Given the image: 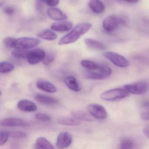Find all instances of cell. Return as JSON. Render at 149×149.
<instances>
[{"instance_id":"1","label":"cell","mask_w":149,"mask_h":149,"mask_svg":"<svg viewBox=\"0 0 149 149\" xmlns=\"http://www.w3.org/2000/svg\"><path fill=\"white\" fill-rule=\"evenodd\" d=\"M92 25L88 22L81 23L76 26L69 33L63 37L58 42L59 45H65L74 43L80 37L88 33Z\"/></svg>"},{"instance_id":"2","label":"cell","mask_w":149,"mask_h":149,"mask_svg":"<svg viewBox=\"0 0 149 149\" xmlns=\"http://www.w3.org/2000/svg\"><path fill=\"white\" fill-rule=\"evenodd\" d=\"M129 92L124 88L112 89L103 92L101 98L106 101H114L123 99L129 95Z\"/></svg>"},{"instance_id":"3","label":"cell","mask_w":149,"mask_h":149,"mask_svg":"<svg viewBox=\"0 0 149 149\" xmlns=\"http://www.w3.org/2000/svg\"><path fill=\"white\" fill-rule=\"evenodd\" d=\"M39 40L31 37H20L15 39L12 48L15 49H28L36 47L40 44Z\"/></svg>"},{"instance_id":"4","label":"cell","mask_w":149,"mask_h":149,"mask_svg":"<svg viewBox=\"0 0 149 149\" xmlns=\"http://www.w3.org/2000/svg\"><path fill=\"white\" fill-rule=\"evenodd\" d=\"M111 69L104 65H100L99 68L95 70H90L86 74L87 78L92 80H102L111 74Z\"/></svg>"},{"instance_id":"5","label":"cell","mask_w":149,"mask_h":149,"mask_svg":"<svg viewBox=\"0 0 149 149\" xmlns=\"http://www.w3.org/2000/svg\"><path fill=\"white\" fill-rule=\"evenodd\" d=\"M104 56L113 64L120 68H127L129 66V61L121 55L115 52L108 51L104 54Z\"/></svg>"},{"instance_id":"6","label":"cell","mask_w":149,"mask_h":149,"mask_svg":"<svg viewBox=\"0 0 149 149\" xmlns=\"http://www.w3.org/2000/svg\"><path fill=\"white\" fill-rule=\"evenodd\" d=\"M88 113L97 119L102 120L107 118L108 114L105 108L98 104H90L87 107Z\"/></svg>"},{"instance_id":"7","label":"cell","mask_w":149,"mask_h":149,"mask_svg":"<svg viewBox=\"0 0 149 149\" xmlns=\"http://www.w3.org/2000/svg\"><path fill=\"white\" fill-rule=\"evenodd\" d=\"M124 88L129 92L134 95H141L149 90V85L146 82L141 81L131 84L124 85Z\"/></svg>"},{"instance_id":"8","label":"cell","mask_w":149,"mask_h":149,"mask_svg":"<svg viewBox=\"0 0 149 149\" xmlns=\"http://www.w3.org/2000/svg\"><path fill=\"white\" fill-rule=\"evenodd\" d=\"M124 22L123 20L114 15L106 17L102 22V26L105 31L111 32L117 28Z\"/></svg>"},{"instance_id":"9","label":"cell","mask_w":149,"mask_h":149,"mask_svg":"<svg viewBox=\"0 0 149 149\" xmlns=\"http://www.w3.org/2000/svg\"><path fill=\"white\" fill-rule=\"evenodd\" d=\"M46 54L45 51L40 49H36L29 51L26 59L28 62L31 65L37 64L42 61Z\"/></svg>"},{"instance_id":"10","label":"cell","mask_w":149,"mask_h":149,"mask_svg":"<svg viewBox=\"0 0 149 149\" xmlns=\"http://www.w3.org/2000/svg\"><path fill=\"white\" fill-rule=\"evenodd\" d=\"M73 139L71 134L68 132H61L57 137L56 146L58 149L67 148L70 145Z\"/></svg>"},{"instance_id":"11","label":"cell","mask_w":149,"mask_h":149,"mask_svg":"<svg viewBox=\"0 0 149 149\" xmlns=\"http://www.w3.org/2000/svg\"><path fill=\"white\" fill-rule=\"evenodd\" d=\"M1 125L4 127H26L29 125L26 121L15 118H10L3 119Z\"/></svg>"},{"instance_id":"12","label":"cell","mask_w":149,"mask_h":149,"mask_svg":"<svg viewBox=\"0 0 149 149\" xmlns=\"http://www.w3.org/2000/svg\"><path fill=\"white\" fill-rule=\"evenodd\" d=\"M17 107L20 110L24 112H34L37 110V106L36 104L27 99H23L19 101L17 103Z\"/></svg>"},{"instance_id":"13","label":"cell","mask_w":149,"mask_h":149,"mask_svg":"<svg viewBox=\"0 0 149 149\" xmlns=\"http://www.w3.org/2000/svg\"><path fill=\"white\" fill-rule=\"evenodd\" d=\"M48 16L53 20H64L67 19V16L60 9L56 8H51L48 9L47 12Z\"/></svg>"},{"instance_id":"14","label":"cell","mask_w":149,"mask_h":149,"mask_svg":"<svg viewBox=\"0 0 149 149\" xmlns=\"http://www.w3.org/2000/svg\"><path fill=\"white\" fill-rule=\"evenodd\" d=\"M72 27L73 24L70 22L62 21L53 23L51 28L56 32H66L70 31Z\"/></svg>"},{"instance_id":"15","label":"cell","mask_w":149,"mask_h":149,"mask_svg":"<svg viewBox=\"0 0 149 149\" xmlns=\"http://www.w3.org/2000/svg\"><path fill=\"white\" fill-rule=\"evenodd\" d=\"M36 85L38 88L45 92L54 93L57 91V89L54 85L46 80H39L36 82Z\"/></svg>"},{"instance_id":"16","label":"cell","mask_w":149,"mask_h":149,"mask_svg":"<svg viewBox=\"0 0 149 149\" xmlns=\"http://www.w3.org/2000/svg\"><path fill=\"white\" fill-rule=\"evenodd\" d=\"M35 98L39 102L46 105H54L59 102L56 98L42 94H37L35 97Z\"/></svg>"},{"instance_id":"17","label":"cell","mask_w":149,"mask_h":149,"mask_svg":"<svg viewBox=\"0 0 149 149\" xmlns=\"http://www.w3.org/2000/svg\"><path fill=\"white\" fill-rule=\"evenodd\" d=\"M90 8L96 14H101L104 12V4L100 0H90L88 3Z\"/></svg>"},{"instance_id":"18","label":"cell","mask_w":149,"mask_h":149,"mask_svg":"<svg viewBox=\"0 0 149 149\" xmlns=\"http://www.w3.org/2000/svg\"><path fill=\"white\" fill-rule=\"evenodd\" d=\"M64 82L67 87L73 91L78 92L81 91L80 85L76 78L72 76L67 77L64 79Z\"/></svg>"},{"instance_id":"19","label":"cell","mask_w":149,"mask_h":149,"mask_svg":"<svg viewBox=\"0 0 149 149\" xmlns=\"http://www.w3.org/2000/svg\"><path fill=\"white\" fill-rule=\"evenodd\" d=\"M35 148L37 149H54L55 148L47 139L40 137L36 139Z\"/></svg>"},{"instance_id":"20","label":"cell","mask_w":149,"mask_h":149,"mask_svg":"<svg viewBox=\"0 0 149 149\" xmlns=\"http://www.w3.org/2000/svg\"><path fill=\"white\" fill-rule=\"evenodd\" d=\"M71 114L74 117L80 121L92 122L94 120V117L91 115H89L82 111H73Z\"/></svg>"},{"instance_id":"21","label":"cell","mask_w":149,"mask_h":149,"mask_svg":"<svg viewBox=\"0 0 149 149\" xmlns=\"http://www.w3.org/2000/svg\"><path fill=\"white\" fill-rule=\"evenodd\" d=\"M85 42L87 46L93 49L103 50L106 48L105 45L102 42L90 38L85 39Z\"/></svg>"},{"instance_id":"22","label":"cell","mask_w":149,"mask_h":149,"mask_svg":"<svg viewBox=\"0 0 149 149\" xmlns=\"http://www.w3.org/2000/svg\"><path fill=\"white\" fill-rule=\"evenodd\" d=\"M37 36L39 38L46 40L52 41L57 38V35L51 30L45 29L38 33Z\"/></svg>"},{"instance_id":"23","label":"cell","mask_w":149,"mask_h":149,"mask_svg":"<svg viewBox=\"0 0 149 149\" xmlns=\"http://www.w3.org/2000/svg\"><path fill=\"white\" fill-rule=\"evenodd\" d=\"M57 123L59 124L68 126H77L81 124V121L76 118H63L58 119Z\"/></svg>"},{"instance_id":"24","label":"cell","mask_w":149,"mask_h":149,"mask_svg":"<svg viewBox=\"0 0 149 149\" xmlns=\"http://www.w3.org/2000/svg\"><path fill=\"white\" fill-rule=\"evenodd\" d=\"M29 52L27 49H15L12 52V55L16 59H27Z\"/></svg>"},{"instance_id":"25","label":"cell","mask_w":149,"mask_h":149,"mask_svg":"<svg viewBox=\"0 0 149 149\" xmlns=\"http://www.w3.org/2000/svg\"><path fill=\"white\" fill-rule=\"evenodd\" d=\"M81 64L83 67L90 70H95L99 68L100 64L89 60H83L81 61Z\"/></svg>"},{"instance_id":"26","label":"cell","mask_w":149,"mask_h":149,"mask_svg":"<svg viewBox=\"0 0 149 149\" xmlns=\"http://www.w3.org/2000/svg\"><path fill=\"white\" fill-rule=\"evenodd\" d=\"M14 65L8 62H1L0 63V72L2 74L11 72L14 70Z\"/></svg>"},{"instance_id":"27","label":"cell","mask_w":149,"mask_h":149,"mask_svg":"<svg viewBox=\"0 0 149 149\" xmlns=\"http://www.w3.org/2000/svg\"><path fill=\"white\" fill-rule=\"evenodd\" d=\"M134 143L133 141L130 139H125L122 140L119 144L120 148L122 149H130L134 147Z\"/></svg>"},{"instance_id":"28","label":"cell","mask_w":149,"mask_h":149,"mask_svg":"<svg viewBox=\"0 0 149 149\" xmlns=\"http://www.w3.org/2000/svg\"><path fill=\"white\" fill-rule=\"evenodd\" d=\"M55 55L53 53H49L46 54L45 57L42 61L43 64L45 65H48L52 63L55 60Z\"/></svg>"},{"instance_id":"29","label":"cell","mask_w":149,"mask_h":149,"mask_svg":"<svg viewBox=\"0 0 149 149\" xmlns=\"http://www.w3.org/2000/svg\"><path fill=\"white\" fill-rule=\"evenodd\" d=\"M9 137L13 138L22 139L27 136L26 133L22 132H8Z\"/></svg>"},{"instance_id":"30","label":"cell","mask_w":149,"mask_h":149,"mask_svg":"<svg viewBox=\"0 0 149 149\" xmlns=\"http://www.w3.org/2000/svg\"><path fill=\"white\" fill-rule=\"evenodd\" d=\"M9 135L8 131H1L0 132V146L5 144L8 140Z\"/></svg>"},{"instance_id":"31","label":"cell","mask_w":149,"mask_h":149,"mask_svg":"<svg viewBox=\"0 0 149 149\" xmlns=\"http://www.w3.org/2000/svg\"><path fill=\"white\" fill-rule=\"evenodd\" d=\"M36 118L39 121L48 122L51 120V117L49 115L43 113H38L36 115Z\"/></svg>"},{"instance_id":"32","label":"cell","mask_w":149,"mask_h":149,"mask_svg":"<svg viewBox=\"0 0 149 149\" xmlns=\"http://www.w3.org/2000/svg\"><path fill=\"white\" fill-rule=\"evenodd\" d=\"M44 3V0H36V8L39 13H43Z\"/></svg>"},{"instance_id":"33","label":"cell","mask_w":149,"mask_h":149,"mask_svg":"<svg viewBox=\"0 0 149 149\" xmlns=\"http://www.w3.org/2000/svg\"><path fill=\"white\" fill-rule=\"evenodd\" d=\"M15 39L13 37H7L5 38L4 40V43L8 47L12 48L13 43Z\"/></svg>"},{"instance_id":"34","label":"cell","mask_w":149,"mask_h":149,"mask_svg":"<svg viewBox=\"0 0 149 149\" xmlns=\"http://www.w3.org/2000/svg\"><path fill=\"white\" fill-rule=\"evenodd\" d=\"M45 4L51 7H55L59 4L60 0H44Z\"/></svg>"},{"instance_id":"35","label":"cell","mask_w":149,"mask_h":149,"mask_svg":"<svg viewBox=\"0 0 149 149\" xmlns=\"http://www.w3.org/2000/svg\"><path fill=\"white\" fill-rule=\"evenodd\" d=\"M4 12L8 15H12L14 14L15 10L13 8L11 7H7L4 9Z\"/></svg>"},{"instance_id":"36","label":"cell","mask_w":149,"mask_h":149,"mask_svg":"<svg viewBox=\"0 0 149 149\" xmlns=\"http://www.w3.org/2000/svg\"><path fill=\"white\" fill-rule=\"evenodd\" d=\"M141 118L144 120H149V111L142 113L141 115Z\"/></svg>"},{"instance_id":"37","label":"cell","mask_w":149,"mask_h":149,"mask_svg":"<svg viewBox=\"0 0 149 149\" xmlns=\"http://www.w3.org/2000/svg\"><path fill=\"white\" fill-rule=\"evenodd\" d=\"M141 104L143 108L149 109V99L144 100L142 101Z\"/></svg>"},{"instance_id":"38","label":"cell","mask_w":149,"mask_h":149,"mask_svg":"<svg viewBox=\"0 0 149 149\" xmlns=\"http://www.w3.org/2000/svg\"><path fill=\"white\" fill-rule=\"evenodd\" d=\"M143 132L145 136L149 139V125L144 127Z\"/></svg>"},{"instance_id":"39","label":"cell","mask_w":149,"mask_h":149,"mask_svg":"<svg viewBox=\"0 0 149 149\" xmlns=\"http://www.w3.org/2000/svg\"><path fill=\"white\" fill-rule=\"evenodd\" d=\"M123 1L130 3H136L139 1V0H123Z\"/></svg>"}]
</instances>
